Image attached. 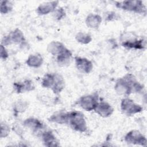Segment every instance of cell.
I'll use <instances>...</instances> for the list:
<instances>
[{"mask_svg": "<svg viewBox=\"0 0 147 147\" xmlns=\"http://www.w3.org/2000/svg\"><path fill=\"white\" fill-rule=\"evenodd\" d=\"M143 88V86L131 74H127L123 77L118 79L114 85V90L116 92L124 96L129 95L131 93L140 92L142 91Z\"/></svg>", "mask_w": 147, "mask_h": 147, "instance_id": "obj_1", "label": "cell"}, {"mask_svg": "<svg viewBox=\"0 0 147 147\" xmlns=\"http://www.w3.org/2000/svg\"><path fill=\"white\" fill-rule=\"evenodd\" d=\"M41 86L51 89L55 94H59L65 87V80L62 75L58 73H47L42 79Z\"/></svg>", "mask_w": 147, "mask_h": 147, "instance_id": "obj_2", "label": "cell"}, {"mask_svg": "<svg viewBox=\"0 0 147 147\" xmlns=\"http://www.w3.org/2000/svg\"><path fill=\"white\" fill-rule=\"evenodd\" d=\"M68 124L73 130L80 133L86 132L87 130L84 115L79 111L74 110L68 112Z\"/></svg>", "mask_w": 147, "mask_h": 147, "instance_id": "obj_3", "label": "cell"}, {"mask_svg": "<svg viewBox=\"0 0 147 147\" xmlns=\"http://www.w3.org/2000/svg\"><path fill=\"white\" fill-rule=\"evenodd\" d=\"M117 7L122 10L138 14L146 13V6L141 1H123L114 2Z\"/></svg>", "mask_w": 147, "mask_h": 147, "instance_id": "obj_4", "label": "cell"}, {"mask_svg": "<svg viewBox=\"0 0 147 147\" xmlns=\"http://www.w3.org/2000/svg\"><path fill=\"white\" fill-rule=\"evenodd\" d=\"M122 47L127 49H144L146 42L144 39H138L134 34L125 33L120 38Z\"/></svg>", "mask_w": 147, "mask_h": 147, "instance_id": "obj_5", "label": "cell"}, {"mask_svg": "<svg viewBox=\"0 0 147 147\" xmlns=\"http://www.w3.org/2000/svg\"><path fill=\"white\" fill-rule=\"evenodd\" d=\"M98 102V94L95 92L80 96L76 103L82 109L87 111H91L94 110Z\"/></svg>", "mask_w": 147, "mask_h": 147, "instance_id": "obj_6", "label": "cell"}, {"mask_svg": "<svg viewBox=\"0 0 147 147\" xmlns=\"http://www.w3.org/2000/svg\"><path fill=\"white\" fill-rule=\"evenodd\" d=\"M26 41L23 32L18 28H16L10 32L7 36L3 37L1 44L5 46L11 45L12 44L22 45Z\"/></svg>", "mask_w": 147, "mask_h": 147, "instance_id": "obj_7", "label": "cell"}, {"mask_svg": "<svg viewBox=\"0 0 147 147\" xmlns=\"http://www.w3.org/2000/svg\"><path fill=\"white\" fill-rule=\"evenodd\" d=\"M121 110L124 114L132 115L141 112L143 108L141 105L135 103L131 99L126 97L121 100Z\"/></svg>", "mask_w": 147, "mask_h": 147, "instance_id": "obj_8", "label": "cell"}, {"mask_svg": "<svg viewBox=\"0 0 147 147\" xmlns=\"http://www.w3.org/2000/svg\"><path fill=\"white\" fill-rule=\"evenodd\" d=\"M125 141L129 144L145 146L146 145V138L140 131L134 129L126 133L124 137Z\"/></svg>", "mask_w": 147, "mask_h": 147, "instance_id": "obj_9", "label": "cell"}, {"mask_svg": "<svg viewBox=\"0 0 147 147\" xmlns=\"http://www.w3.org/2000/svg\"><path fill=\"white\" fill-rule=\"evenodd\" d=\"M23 125L30 129L33 133L37 134V136H40L41 134L40 131L45 128L44 123L38 119L34 117H29L25 119L23 122Z\"/></svg>", "mask_w": 147, "mask_h": 147, "instance_id": "obj_10", "label": "cell"}, {"mask_svg": "<svg viewBox=\"0 0 147 147\" xmlns=\"http://www.w3.org/2000/svg\"><path fill=\"white\" fill-rule=\"evenodd\" d=\"M75 64L77 69L83 74H89L93 68V64L91 60L80 56H75Z\"/></svg>", "mask_w": 147, "mask_h": 147, "instance_id": "obj_11", "label": "cell"}, {"mask_svg": "<svg viewBox=\"0 0 147 147\" xmlns=\"http://www.w3.org/2000/svg\"><path fill=\"white\" fill-rule=\"evenodd\" d=\"M94 111L100 117L107 118L113 114L114 113V109L108 102L100 101L98 103Z\"/></svg>", "mask_w": 147, "mask_h": 147, "instance_id": "obj_12", "label": "cell"}, {"mask_svg": "<svg viewBox=\"0 0 147 147\" xmlns=\"http://www.w3.org/2000/svg\"><path fill=\"white\" fill-rule=\"evenodd\" d=\"M59 1H53L42 3L36 9V13L40 16H44L53 13L57 7Z\"/></svg>", "mask_w": 147, "mask_h": 147, "instance_id": "obj_13", "label": "cell"}, {"mask_svg": "<svg viewBox=\"0 0 147 147\" xmlns=\"http://www.w3.org/2000/svg\"><path fill=\"white\" fill-rule=\"evenodd\" d=\"M43 144L47 146H58L59 143L53 133L49 130H44L41 134Z\"/></svg>", "mask_w": 147, "mask_h": 147, "instance_id": "obj_14", "label": "cell"}, {"mask_svg": "<svg viewBox=\"0 0 147 147\" xmlns=\"http://www.w3.org/2000/svg\"><path fill=\"white\" fill-rule=\"evenodd\" d=\"M13 88L14 91L18 94L31 91L35 88L33 82L29 79H26L22 82L14 83Z\"/></svg>", "mask_w": 147, "mask_h": 147, "instance_id": "obj_15", "label": "cell"}, {"mask_svg": "<svg viewBox=\"0 0 147 147\" xmlns=\"http://www.w3.org/2000/svg\"><path fill=\"white\" fill-rule=\"evenodd\" d=\"M48 121L51 122L58 124H68V112L63 111H57L48 118Z\"/></svg>", "mask_w": 147, "mask_h": 147, "instance_id": "obj_16", "label": "cell"}, {"mask_svg": "<svg viewBox=\"0 0 147 147\" xmlns=\"http://www.w3.org/2000/svg\"><path fill=\"white\" fill-rule=\"evenodd\" d=\"M72 56V54L71 51L65 48L61 53L56 56L57 63L60 66L68 65L70 63Z\"/></svg>", "mask_w": 147, "mask_h": 147, "instance_id": "obj_17", "label": "cell"}, {"mask_svg": "<svg viewBox=\"0 0 147 147\" xmlns=\"http://www.w3.org/2000/svg\"><path fill=\"white\" fill-rule=\"evenodd\" d=\"M102 18L100 16L97 14L90 13L86 18V25L91 29H96L101 24Z\"/></svg>", "mask_w": 147, "mask_h": 147, "instance_id": "obj_18", "label": "cell"}, {"mask_svg": "<svg viewBox=\"0 0 147 147\" xmlns=\"http://www.w3.org/2000/svg\"><path fill=\"white\" fill-rule=\"evenodd\" d=\"M44 60L42 56L40 53H34L30 55L26 60V64L30 67L39 68L42 63Z\"/></svg>", "mask_w": 147, "mask_h": 147, "instance_id": "obj_19", "label": "cell"}, {"mask_svg": "<svg viewBox=\"0 0 147 147\" xmlns=\"http://www.w3.org/2000/svg\"><path fill=\"white\" fill-rule=\"evenodd\" d=\"M65 48V45L61 42L58 41H52L48 44L47 49L49 53L53 56H56Z\"/></svg>", "mask_w": 147, "mask_h": 147, "instance_id": "obj_20", "label": "cell"}, {"mask_svg": "<svg viewBox=\"0 0 147 147\" xmlns=\"http://www.w3.org/2000/svg\"><path fill=\"white\" fill-rule=\"evenodd\" d=\"M76 40L82 44H87L92 40L91 36L87 33L79 32L75 36Z\"/></svg>", "mask_w": 147, "mask_h": 147, "instance_id": "obj_21", "label": "cell"}, {"mask_svg": "<svg viewBox=\"0 0 147 147\" xmlns=\"http://www.w3.org/2000/svg\"><path fill=\"white\" fill-rule=\"evenodd\" d=\"M28 107L27 102L25 100H18L15 103L13 106V111L14 114L22 113L24 112Z\"/></svg>", "mask_w": 147, "mask_h": 147, "instance_id": "obj_22", "label": "cell"}, {"mask_svg": "<svg viewBox=\"0 0 147 147\" xmlns=\"http://www.w3.org/2000/svg\"><path fill=\"white\" fill-rule=\"evenodd\" d=\"M13 5L9 1H1L0 12L2 14H6L10 13L13 10Z\"/></svg>", "mask_w": 147, "mask_h": 147, "instance_id": "obj_23", "label": "cell"}, {"mask_svg": "<svg viewBox=\"0 0 147 147\" xmlns=\"http://www.w3.org/2000/svg\"><path fill=\"white\" fill-rule=\"evenodd\" d=\"M10 131V126L7 123H6L5 122H1L0 137L2 138H6L9 134Z\"/></svg>", "mask_w": 147, "mask_h": 147, "instance_id": "obj_24", "label": "cell"}, {"mask_svg": "<svg viewBox=\"0 0 147 147\" xmlns=\"http://www.w3.org/2000/svg\"><path fill=\"white\" fill-rule=\"evenodd\" d=\"M53 16L57 20H60L65 16V11L61 7H57L53 12Z\"/></svg>", "mask_w": 147, "mask_h": 147, "instance_id": "obj_25", "label": "cell"}, {"mask_svg": "<svg viewBox=\"0 0 147 147\" xmlns=\"http://www.w3.org/2000/svg\"><path fill=\"white\" fill-rule=\"evenodd\" d=\"M1 59L2 60H6L9 57V53L6 50L5 47L3 45H1V51H0Z\"/></svg>", "mask_w": 147, "mask_h": 147, "instance_id": "obj_26", "label": "cell"}, {"mask_svg": "<svg viewBox=\"0 0 147 147\" xmlns=\"http://www.w3.org/2000/svg\"><path fill=\"white\" fill-rule=\"evenodd\" d=\"M116 18H117V14L116 13L113 11H109L108 12V14H107V16L105 18V20L107 21H112L114 20Z\"/></svg>", "mask_w": 147, "mask_h": 147, "instance_id": "obj_27", "label": "cell"}]
</instances>
